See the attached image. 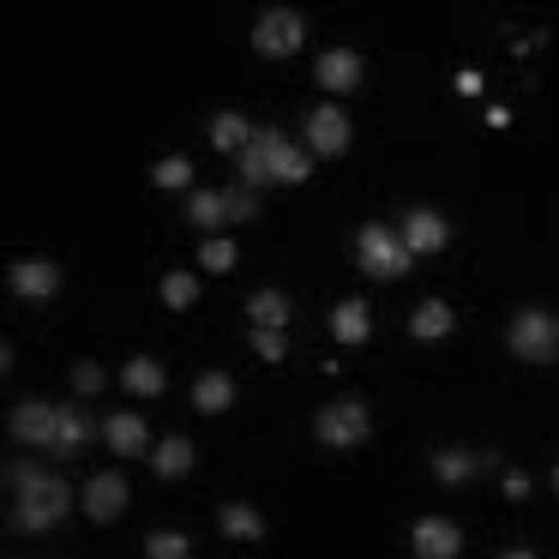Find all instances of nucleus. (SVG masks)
I'll return each mask as SVG.
<instances>
[{
    "label": "nucleus",
    "mask_w": 559,
    "mask_h": 559,
    "mask_svg": "<svg viewBox=\"0 0 559 559\" xmlns=\"http://www.w3.org/2000/svg\"><path fill=\"white\" fill-rule=\"evenodd\" d=\"M7 487L19 493V506H13V530H25V535L55 530V523H61L67 511H73V493H67V481H61V475H49V469L13 463V469H7Z\"/></svg>",
    "instance_id": "f257e3e1"
},
{
    "label": "nucleus",
    "mask_w": 559,
    "mask_h": 559,
    "mask_svg": "<svg viewBox=\"0 0 559 559\" xmlns=\"http://www.w3.org/2000/svg\"><path fill=\"white\" fill-rule=\"evenodd\" d=\"M307 175H313V157H307V151H295L277 127H253V139H247V151H241V187H271V181L301 187Z\"/></svg>",
    "instance_id": "f03ea898"
},
{
    "label": "nucleus",
    "mask_w": 559,
    "mask_h": 559,
    "mask_svg": "<svg viewBox=\"0 0 559 559\" xmlns=\"http://www.w3.org/2000/svg\"><path fill=\"white\" fill-rule=\"evenodd\" d=\"M506 343H511V355L530 361V367L559 361V313H547V307H523V313H511Z\"/></svg>",
    "instance_id": "7ed1b4c3"
},
{
    "label": "nucleus",
    "mask_w": 559,
    "mask_h": 559,
    "mask_svg": "<svg viewBox=\"0 0 559 559\" xmlns=\"http://www.w3.org/2000/svg\"><path fill=\"white\" fill-rule=\"evenodd\" d=\"M313 433H319V445L349 451V445H361V439L373 433V415H367L361 397H337V403H325V409L313 415Z\"/></svg>",
    "instance_id": "20e7f679"
},
{
    "label": "nucleus",
    "mask_w": 559,
    "mask_h": 559,
    "mask_svg": "<svg viewBox=\"0 0 559 559\" xmlns=\"http://www.w3.org/2000/svg\"><path fill=\"white\" fill-rule=\"evenodd\" d=\"M355 259H361V271H373V277H385V283L415 265V253L403 247V235H391L385 223H367V229L355 235Z\"/></svg>",
    "instance_id": "39448f33"
},
{
    "label": "nucleus",
    "mask_w": 559,
    "mask_h": 559,
    "mask_svg": "<svg viewBox=\"0 0 559 559\" xmlns=\"http://www.w3.org/2000/svg\"><path fill=\"white\" fill-rule=\"evenodd\" d=\"M307 43V19L295 13V7H271V13H259L253 25V49L265 55V61H289L295 49Z\"/></svg>",
    "instance_id": "423d86ee"
},
{
    "label": "nucleus",
    "mask_w": 559,
    "mask_h": 559,
    "mask_svg": "<svg viewBox=\"0 0 559 559\" xmlns=\"http://www.w3.org/2000/svg\"><path fill=\"white\" fill-rule=\"evenodd\" d=\"M85 518L91 523H115V518H127V506H133V487H127V475L121 469H103V475H91L85 481Z\"/></svg>",
    "instance_id": "0eeeda50"
},
{
    "label": "nucleus",
    "mask_w": 559,
    "mask_h": 559,
    "mask_svg": "<svg viewBox=\"0 0 559 559\" xmlns=\"http://www.w3.org/2000/svg\"><path fill=\"white\" fill-rule=\"evenodd\" d=\"M409 554L415 559H457L463 554V530L451 518H415V530H409Z\"/></svg>",
    "instance_id": "6e6552de"
},
{
    "label": "nucleus",
    "mask_w": 559,
    "mask_h": 559,
    "mask_svg": "<svg viewBox=\"0 0 559 559\" xmlns=\"http://www.w3.org/2000/svg\"><path fill=\"white\" fill-rule=\"evenodd\" d=\"M55 415H61V403L25 397L13 415H7V427H13V439H19V445H43V451H49V439H55Z\"/></svg>",
    "instance_id": "1a4fd4ad"
},
{
    "label": "nucleus",
    "mask_w": 559,
    "mask_h": 559,
    "mask_svg": "<svg viewBox=\"0 0 559 559\" xmlns=\"http://www.w3.org/2000/svg\"><path fill=\"white\" fill-rule=\"evenodd\" d=\"M307 145H313V157H343V151H349V115L319 103V109L307 115Z\"/></svg>",
    "instance_id": "9d476101"
},
{
    "label": "nucleus",
    "mask_w": 559,
    "mask_h": 559,
    "mask_svg": "<svg viewBox=\"0 0 559 559\" xmlns=\"http://www.w3.org/2000/svg\"><path fill=\"white\" fill-rule=\"evenodd\" d=\"M7 283H13V295H25V301H49V295L61 289V265H55V259H19V265L7 271Z\"/></svg>",
    "instance_id": "9b49d317"
},
{
    "label": "nucleus",
    "mask_w": 559,
    "mask_h": 559,
    "mask_svg": "<svg viewBox=\"0 0 559 559\" xmlns=\"http://www.w3.org/2000/svg\"><path fill=\"white\" fill-rule=\"evenodd\" d=\"M445 241H451V223L439 217L433 205H415L409 217H403V247H409V253H439Z\"/></svg>",
    "instance_id": "f8f14e48"
},
{
    "label": "nucleus",
    "mask_w": 559,
    "mask_h": 559,
    "mask_svg": "<svg viewBox=\"0 0 559 559\" xmlns=\"http://www.w3.org/2000/svg\"><path fill=\"white\" fill-rule=\"evenodd\" d=\"M313 79H319V91H355L367 79V61L355 49H325L313 67Z\"/></svg>",
    "instance_id": "ddd939ff"
},
{
    "label": "nucleus",
    "mask_w": 559,
    "mask_h": 559,
    "mask_svg": "<svg viewBox=\"0 0 559 559\" xmlns=\"http://www.w3.org/2000/svg\"><path fill=\"white\" fill-rule=\"evenodd\" d=\"M187 223L193 229H205V241L229 223V187H193V199H187Z\"/></svg>",
    "instance_id": "4468645a"
},
{
    "label": "nucleus",
    "mask_w": 559,
    "mask_h": 559,
    "mask_svg": "<svg viewBox=\"0 0 559 559\" xmlns=\"http://www.w3.org/2000/svg\"><path fill=\"white\" fill-rule=\"evenodd\" d=\"M85 439H91V415L79 409V403H61V415H55V439H49V451H55V457H73V451H85Z\"/></svg>",
    "instance_id": "2eb2a0df"
},
{
    "label": "nucleus",
    "mask_w": 559,
    "mask_h": 559,
    "mask_svg": "<svg viewBox=\"0 0 559 559\" xmlns=\"http://www.w3.org/2000/svg\"><path fill=\"white\" fill-rule=\"evenodd\" d=\"M103 439H109V451L115 457H139V451L151 445V433H145V415H109V421H103Z\"/></svg>",
    "instance_id": "dca6fc26"
},
{
    "label": "nucleus",
    "mask_w": 559,
    "mask_h": 559,
    "mask_svg": "<svg viewBox=\"0 0 559 559\" xmlns=\"http://www.w3.org/2000/svg\"><path fill=\"white\" fill-rule=\"evenodd\" d=\"M451 331H457V313H451L439 295H433V301H421V307L409 313V337H415V343H439V337H451Z\"/></svg>",
    "instance_id": "f3484780"
},
{
    "label": "nucleus",
    "mask_w": 559,
    "mask_h": 559,
    "mask_svg": "<svg viewBox=\"0 0 559 559\" xmlns=\"http://www.w3.org/2000/svg\"><path fill=\"white\" fill-rule=\"evenodd\" d=\"M331 337H337V343H367V337H373V313H367V301H355V295H349V301L331 307Z\"/></svg>",
    "instance_id": "a211bd4d"
},
{
    "label": "nucleus",
    "mask_w": 559,
    "mask_h": 559,
    "mask_svg": "<svg viewBox=\"0 0 559 559\" xmlns=\"http://www.w3.org/2000/svg\"><path fill=\"white\" fill-rule=\"evenodd\" d=\"M229 403H235V379L223 373V367H211V373L193 379V409L199 415H223Z\"/></svg>",
    "instance_id": "6ab92c4d"
},
{
    "label": "nucleus",
    "mask_w": 559,
    "mask_h": 559,
    "mask_svg": "<svg viewBox=\"0 0 559 559\" xmlns=\"http://www.w3.org/2000/svg\"><path fill=\"white\" fill-rule=\"evenodd\" d=\"M151 469H157L163 481H181V475L193 469V439L169 433V439H163V445H151Z\"/></svg>",
    "instance_id": "aec40b11"
},
{
    "label": "nucleus",
    "mask_w": 559,
    "mask_h": 559,
    "mask_svg": "<svg viewBox=\"0 0 559 559\" xmlns=\"http://www.w3.org/2000/svg\"><path fill=\"white\" fill-rule=\"evenodd\" d=\"M121 385L133 391V397H163L169 373H163V361H151V355H133V361L121 367Z\"/></svg>",
    "instance_id": "412c9836"
},
{
    "label": "nucleus",
    "mask_w": 559,
    "mask_h": 559,
    "mask_svg": "<svg viewBox=\"0 0 559 559\" xmlns=\"http://www.w3.org/2000/svg\"><path fill=\"white\" fill-rule=\"evenodd\" d=\"M247 139H253V121H247L241 109L211 115V145H217V151H235V157H241V151H247Z\"/></svg>",
    "instance_id": "4be33fe9"
},
{
    "label": "nucleus",
    "mask_w": 559,
    "mask_h": 559,
    "mask_svg": "<svg viewBox=\"0 0 559 559\" xmlns=\"http://www.w3.org/2000/svg\"><path fill=\"white\" fill-rule=\"evenodd\" d=\"M247 319L265 325V331H283V325H289V295H283V289H253V295H247Z\"/></svg>",
    "instance_id": "5701e85b"
},
{
    "label": "nucleus",
    "mask_w": 559,
    "mask_h": 559,
    "mask_svg": "<svg viewBox=\"0 0 559 559\" xmlns=\"http://www.w3.org/2000/svg\"><path fill=\"white\" fill-rule=\"evenodd\" d=\"M217 523H223V535H235V542H259V535H265V518H259L253 506H241V499H235V506H223Z\"/></svg>",
    "instance_id": "b1692460"
},
{
    "label": "nucleus",
    "mask_w": 559,
    "mask_h": 559,
    "mask_svg": "<svg viewBox=\"0 0 559 559\" xmlns=\"http://www.w3.org/2000/svg\"><path fill=\"white\" fill-rule=\"evenodd\" d=\"M475 469H481V463H475L469 451H433V481H445V487H463Z\"/></svg>",
    "instance_id": "393cba45"
},
{
    "label": "nucleus",
    "mask_w": 559,
    "mask_h": 559,
    "mask_svg": "<svg viewBox=\"0 0 559 559\" xmlns=\"http://www.w3.org/2000/svg\"><path fill=\"white\" fill-rule=\"evenodd\" d=\"M151 181H157L163 193H187V187H193V163L187 157H157L151 163Z\"/></svg>",
    "instance_id": "a878e982"
},
{
    "label": "nucleus",
    "mask_w": 559,
    "mask_h": 559,
    "mask_svg": "<svg viewBox=\"0 0 559 559\" xmlns=\"http://www.w3.org/2000/svg\"><path fill=\"white\" fill-rule=\"evenodd\" d=\"M157 295H163V307H175V313H181V307L199 301V277H193V271H169V277L157 283Z\"/></svg>",
    "instance_id": "bb28decb"
},
{
    "label": "nucleus",
    "mask_w": 559,
    "mask_h": 559,
    "mask_svg": "<svg viewBox=\"0 0 559 559\" xmlns=\"http://www.w3.org/2000/svg\"><path fill=\"white\" fill-rule=\"evenodd\" d=\"M145 559H193V542L181 530H151L145 535Z\"/></svg>",
    "instance_id": "cd10ccee"
},
{
    "label": "nucleus",
    "mask_w": 559,
    "mask_h": 559,
    "mask_svg": "<svg viewBox=\"0 0 559 559\" xmlns=\"http://www.w3.org/2000/svg\"><path fill=\"white\" fill-rule=\"evenodd\" d=\"M235 259H241V253H235L229 235H211V241L199 247V265H205V271H235Z\"/></svg>",
    "instance_id": "c85d7f7f"
},
{
    "label": "nucleus",
    "mask_w": 559,
    "mask_h": 559,
    "mask_svg": "<svg viewBox=\"0 0 559 559\" xmlns=\"http://www.w3.org/2000/svg\"><path fill=\"white\" fill-rule=\"evenodd\" d=\"M253 355H259V361H271V367H277L283 355H289V337H283V331H265V325H253Z\"/></svg>",
    "instance_id": "c756f323"
},
{
    "label": "nucleus",
    "mask_w": 559,
    "mask_h": 559,
    "mask_svg": "<svg viewBox=\"0 0 559 559\" xmlns=\"http://www.w3.org/2000/svg\"><path fill=\"white\" fill-rule=\"evenodd\" d=\"M229 217L235 223H259V193L253 187H229Z\"/></svg>",
    "instance_id": "7c9ffc66"
},
{
    "label": "nucleus",
    "mask_w": 559,
    "mask_h": 559,
    "mask_svg": "<svg viewBox=\"0 0 559 559\" xmlns=\"http://www.w3.org/2000/svg\"><path fill=\"white\" fill-rule=\"evenodd\" d=\"M73 391H79V397H97V391H103V367L97 361H79L73 367Z\"/></svg>",
    "instance_id": "2f4dec72"
},
{
    "label": "nucleus",
    "mask_w": 559,
    "mask_h": 559,
    "mask_svg": "<svg viewBox=\"0 0 559 559\" xmlns=\"http://www.w3.org/2000/svg\"><path fill=\"white\" fill-rule=\"evenodd\" d=\"M506 499H530V475L523 469H506Z\"/></svg>",
    "instance_id": "473e14b6"
},
{
    "label": "nucleus",
    "mask_w": 559,
    "mask_h": 559,
    "mask_svg": "<svg viewBox=\"0 0 559 559\" xmlns=\"http://www.w3.org/2000/svg\"><path fill=\"white\" fill-rule=\"evenodd\" d=\"M451 85H457V97H481V73H469V67H463V73L451 79Z\"/></svg>",
    "instance_id": "72a5a7b5"
},
{
    "label": "nucleus",
    "mask_w": 559,
    "mask_h": 559,
    "mask_svg": "<svg viewBox=\"0 0 559 559\" xmlns=\"http://www.w3.org/2000/svg\"><path fill=\"white\" fill-rule=\"evenodd\" d=\"M499 559H535V554H530V547H506Z\"/></svg>",
    "instance_id": "f704fd0d"
},
{
    "label": "nucleus",
    "mask_w": 559,
    "mask_h": 559,
    "mask_svg": "<svg viewBox=\"0 0 559 559\" xmlns=\"http://www.w3.org/2000/svg\"><path fill=\"white\" fill-rule=\"evenodd\" d=\"M554 493H559V463H554Z\"/></svg>",
    "instance_id": "c9c22d12"
}]
</instances>
